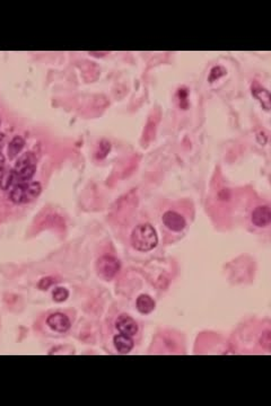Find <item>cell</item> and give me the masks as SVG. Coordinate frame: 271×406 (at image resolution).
<instances>
[{"label":"cell","instance_id":"6da1fadb","mask_svg":"<svg viewBox=\"0 0 271 406\" xmlns=\"http://www.w3.org/2000/svg\"><path fill=\"white\" fill-rule=\"evenodd\" d=\"M130 243L139 252H149L157 246L158 235L152 225L140 224L133 228Z\"/></svg>","mask_w":271,"mask_h":406},{"label":"cell","instance_id":"9a60e30c","mask_svg":"<svg viewBox=\"0 0 271 406\" xmlns=\"http://www.w3.org/2000/svg\"><path fill=\"white\" fill-rule=\"evenodd\" d=\"M56 282V280H54L52 277H47V278H43L41 281L39 282V288L42 289V290H47L49 289L51 285Z\"/></svg>","mask_w":271,"mask_h":406},{"label":"cell","instance_id":"8992f818","mask_svg":"<svg viewBox=\"0 0 271 406\" xmlns=\"http://www.w3.org/2000/svg\"><path fill=\"white\" fill-rule=\"evenodd\" d=\"M115 327L120 333L128 335V337H133L138 332V325L136 320L125 314L120 315L115 320Z\"/></svg>","mask_w":271,"mask_h":406},{"label":"cell","instance_id":"8fae6325","mask_svg":"<svg viewBox=\"0 0 271 406\" xmlns=\"http://www.w3.org/2000/svg\"><path fill=\"white\" fill-rule=\"evenodd\" d=\"M25 146V140L21 135H16L12 139L8 146V156L11 159L16 158L17 155L22 152V149Z\"/></svg>","mask_w":271,"mask_h":406},{"label":"cell","instance_id":"52a82bcc","mask_svg":"<svg viewBox=\"0 0 271 406\" xmlns=\"http://www.w3.org/2000/svg\"><path fill=\"white\" fill-rule=\"evenodd\" d=\"M251 220L259 228L267 227L271 223V209L267 205H259L252 211Z\"/></svg>","mask_w":271,"mask_h":406},{"label":"cell","instance_id":"2e32d148","mask_svg":"<svg viewBox=\"0 0 271 406\" xmlns=\"http://www.w3.org/2000/svg\"><path fill=\"white\" fill-rule=\"evenodd\" d=\"M270 342H271V340H270V332H269V330H267V332H264V333L262 334V337H261V344H262L263 347H265L267 349H269Z\"/></svg>","mask_w":271,"mask_h":406},{"label":"cell","instance_id":"ac0fdd59","mask_svg":"<svg viewBox=\"0 0 271 406\" xmlns=\"http://www.w3.org/2000/svg\"><path fill=\"white\" fill-rule=\"evenodd\" d=\"M0 125H2V120H0Z\"/></svg>","mask_w":271,"mask_h":406},{"label":"cell","instance_id":"5b68a950","mask_svg":"<svg viewBox=\"0 0 271 406\" xmlns=\"http://www.w3.org/2000/svg\"><path fill=\"white\" fill-rule=\"evenodd\" d=\"M47 324L50 328L56 330L58 333H66L72 326L68 316L62 313H54L50 315L47 318Z\"/></svg>","mask_w":271,"mask_h":406},{"label":"cell","instance_id":"277c9868","mask_svg":"<svg viewBox=\"0 0 271 406\" xmlns=\"http://www.w3.org/2000/svg\"><path fill=\"white\" fill-rule=\"evenodd\" d=\"M163 224L166 226V228L170 230H172L174 233H180L187 226V222L182 214H180L175 211H168L165 212L162 217Z\"/></svg>","mask_w":271,"mask_h":406},{"label":"cell","instance_id":"4fadbf2b","mask_svg":"<svg viewBox=\"0 0 271 406\" xmlns=\"http://www.w3.org/2000/svg\"><path fill=\"white\" fill-rule=\"evenodd\" d=\"M35 160H37V158H35L33 153L24 154L23 156H21L17 159L16 164H15L14 170H19V169L25 168L27 166H31V165H35Z\"/></svg>","mask_w":271,"mask_h":406},{"label":"cell","instance_id":"5bb4252c","mask_svg":"<svg viewBox=\"0 0 271 406\" xmlns=\"http://www.w3.org/2000/svg\"><path fill=\"white\" fill-rule=\"evenodd\" d=\"M69 297V291L66 288L58 287L54 289V291L52 293V298L56 303H63L64 300H67Z\"/></svg>","mask_w":271,"mask_h":406},{"label":"cell","instance_id":"30bf717a","mask_svg":"<svg viewBox=\"0 0 271 406\" xmlns=\"http://www.w3.org/2000/svg\"><path fill=\"white\" fill-rule=\"evenodd\" d=\"M17 182V176L15 170H6L0 174V189L8 190L15 187Z\"/></svg>","mask_w":271,"mask_h":406},{"label":"cell","instance_id":"3957f363","mask_svg":"<svg viewBox=\"0 0 271 406\" xmlns=\"http://www.w3.org/2000/svg\"><path fill=\"white\" fill-rule=\"evenodd\" d=\"M120 268H121V264H120L119 260L109 254L103 255L96 262V272L98 277L103 279L104 281L113 280L115 275L119 273Z\"/></svg>","mask_w":271,"mask_h":406},{"label":"cell","instance_id":"e0dca14e","mask_svg":"<svg viewBox=\"0 0 271 406\" xmlns=\"http://www.w3.org/2000/svg\"><path fill=\"white\" fill-rule=\"evenodd\" d=\"M4 167H5V158L2 154H0V174L4 172Z\"/></svg>","mask_w":271,"mask_h":406},{"label":"cell","instance_id":"7a4b0ae2","mask_svg":"<svg viewBox=\"0 0 271 406\" xmlns=\"http://www.w3.org/2000/svg\"><path fill=\"white\" fill-rule=\"evenodd\" d=\"M42 187L39 182L18 183L12 188L9 199L15 204H26L34 201L41 194Z\"/></svg>","mask_w":271,"mask_h":406},{"label":"cell","instance_id":"ba28073f","mask_svg":"<svg viewBox=\"0 0 271 406\" xmlns=\"http://www.w3.org/2000/svg\"><path fill=\"white\" fill-rule=\"evenodd\" d=\"M113 344L115 349H117L120 353H129L130 351L133 349L134 342L131 339V337H128V335H124L120 333L119 335H115L113 339Z\"/></svg>","mask_w":271,"mask_h":406},{"label":"cell","instance_id":"9c48e42d","mask_svg":"<svg viewBox=\"0 0 271 406\" xmlns=\"http://www.w3.org/2000/svg\"><path fill=\"white\" fill-rule=\"evenodd\" d=\"M136 306H137L138 312L144 315L150 314L156 307L154 299L148 294H140L136 300Z\"/></svg>","mask_w":271,"mask_h":406},{"label":"cell","instance_id":"7c38bea8","mask_svg":"<svg viewBox=\"0 0 271 406\" xmlns=\"http://www.w3.org/2000/svg\"><path fill=\"white\" fill-rule=\"evenodd\" d=\"M252 92L254 94V96L257 97L261 104L263 105L265 109L270 108V93L267 89H264L262 87H257L254 86V89H252Z\"/></svg>","mask_w":271,"mask_h":406}]
</instances>
